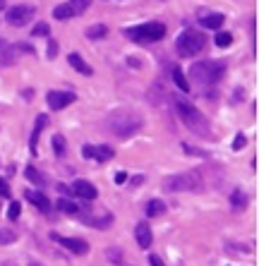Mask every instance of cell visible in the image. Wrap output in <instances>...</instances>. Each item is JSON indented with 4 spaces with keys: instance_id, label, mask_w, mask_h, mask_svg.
<instances>
[{
    "instance_id": "cell-1",
    "label": "cell",
    "mask_w": 259,
    "mask_h": 266,
    "mask_svg": "<svg viewBox=\"0 0 259 266\" xmlns=\"http://www.w3.org/2000/svg\"><path fill=\"white\" fill-rule=\"evenodd\" d=\"M173 103H175V111H178V117L183 120V125H185L187 130H192L194 134H199V137H211V127H209V122H207V117L199 113L187 99L183 96H175L173 99Z\"/></svg>"
},
{
    "instance_id": "cell-2",
    "label": "cell",
    "mask_w": 259,
    "mask_h": 266,
    "mask_svg": "<svg viewBox=\"0 0 259 266\" xmlns=\"http://www.w3.org/2000/svg\"><path fill=\"white\" fill-rule=\"evenodd\" d=\"M108 130H111L115 137H120V139H127V137H132L135 132H139V127H142V117L139 113H132V111H120V113H113L108 115Z\"/></svg>"
},
{
    "instance_id": "cell-3",
    "label": "cell",
    "mask_w": 259,
    "mask_h": 266,
    "mask_svg": "<svg viewBox=\"0 0 259 266\" xmlns=\"http://www.w3.org/2000/svg\"><path fill=\"white\" fill-rule=\"evenodd\" d=\"M163 192H199L202 190V178L197 170H185V173H175V175H168L163 178L161 183Z\"/></svg>"
},
{
    "instance_id": "cell-4",
    "label": "cell",
    "mask_w": 259,
    "mask_h": 266,
    "mask_svg": "<svg viewBox=\"0 0 259 266\" xmlns=\"http://www.w3.org/2000/svg\"><path fill=\"white\" fill-rule=\"evenodd\" d=\"M166 24L161 22H147V24H137L125 29V36H130V41L135 43H156L161 38H166Z\"/></svg>"
},
{
    "instance_id": "cell-5",
    "label": "cell",
    "mask_w": 259,
    "mask_h": 266,
    "mask_svg": "<svg viewBox=\"0 0 259 266\" xmlns=\"http://www.w3.org/2000/svg\"><path fill=\"white\" fill-rule=\"evenodd\" d=\"M204 46H207V36L202 32H192V29L183 32L175 41V50L180 58H194L197 53L204 50Z\"/></svg>"
},
{
    "instance_id": "cell-6",
    "label": "cell",
    "mask_w": 259,
    "mask_h": 266,
    "mask_svg": "<svg viewBox=\"0 0 259 266\" xmlns=\"http://www.w3.org/2000/svg\"><path fill=\"white\" fill-rule=\"evenodd\" d=\"M190 75L194 77L197 82H202V84H216L225 75V65L223 63H211V60H202V63L192 65Z\"/></svg>"
},
{
    "instance_id": "cell-7",
    "label": "cell",
    "mask_w": 259,
    "mask_h": 266,
    "mask_svg": "<svg viewBox=\"0 0 259 266\" xmlns=\"http://www.w3.org/2000/svg\"><path fill=\"white\" fill-rule=\"evenodd\" d=\"M34 15H36L34 7H29V5H15V7H10V10L5 12V19H7V24H12V27H27V24L34 19Z\"/></svg>"
},
{
    "instance_id": "cell-8",
    "label": "cell",
    "mask_w": 259,
    "mask_h": 266,
    "mask_svg": "<svg viewBox=\"0 0 259 266\" xmlns=\"http://www.w3.org/2000/svg\"><path fill=\"white\" fill-rule=\"evenodd\" d=\"M46 101H48V108L51 111H63L68 106H72L77 101V94L72 91H48L46 94Z\"/></svg>"
},
{
    "instance_id": "cell-9",
    "label": "cell",
    "mask_w": 259,
    "mask_h": 266,
    "mask_svg": "<svg viewBox=\"0 0 259 266\" xmlns=\"http://www.w3.org/2000/svg\"><path fill=\"white\" fill-rule=\"evenodd\" d=\"M53 240H55L60 247H65L68 252L77 254V257H84V254L89 252V242L82 240V237H60V235H53Z\"/></svg>"
},
{
    "instance_id": "cell-10",
    "label": "cell",
    "mask_w": 259,
    "mask_h": 266,
    "mask_svg": "<svg viewBox=\"0 0 259 266\" xmlns=\"http://www.w3.org/2000/svg\"><path fill=\"white\" fill-rule=\"evenodd\" d=\"M70 192H72L77 199H84V201H91V199H96V197H99V190H96L89 180H74L72 187H70Z\"/></svg>"
},
{
    "instance_id": "cell-11",
    "label": "cell",
    "mask_w": 259,
    "mask_h": 266,
    "mask_svg": "<svg viewBox=\"0 0 259 266\" xmlns=\"http://www.w3.org/2000/svg\"><path fill=\"white\" fill-rule=\"evenodd\" d=\"M27 199L36 206L38 211H43V214H48L51 211V201H48V197L43 194V192L38 190H27Z\"/></svg>"
},
{
    "instance_id": "cell-12",
    "label": "cell",
    "mask_w": 259,
    "mask_h": 266,
    "mask_svg": "<svg viewBox=\"0 0 259 266\" xmlns=\"http://www.w3.org/2000/svg\"><path fill=\"white\" fill-rule=\"evenodd\" d=\"M223 22H225V15H221V12H207L199 17V24L207 29H221Z\"/></svg>"
},
{
    "instance_id": "cell-13",
    "label": "cell",
    "mask_w": 259,
    "mask_h": 266,
    "mask_svg": "<svg viewBox=\"0 0 259 266\" xmlns=\"http://www.w3.org/2000/svg\"><path fill=\"white\" fill-rule=\"evenodd\" d=\"M68 63H70V67H72V70H77L79 75H84V77L94 75V70H91V67L84 63V58H82L79 53H70V55H68Z\"/></svg>"
},
{
    "instance_id": "cell-14",
    "label": "cell",
    "mask_w": 259,
    "mask_h": 266,
    "mask_svg": "<svg viewBox=\"0 0 259 266\" xmlns=\"http://www.w3.org/2000/svg\"><path fill=\"white\" fill-rule=\"evenodd\" d=\"M84 223L86 226H94L96 230H106L113 223V216L108 211H104L101 216H84Z\"/></svg>"
},
{
    "instance_id": "cell-15",
    "label": "cell",
    "mask_w": 259,
    "mask_h": 266,
    "mask_svg": "<svg viewBox=\"0 0 259 266\" xmlns=\"http://www.w3.org/2000/svg\"><path fill=\"white\" fill-rule=\"evenodd\" d=\"M135 237H137V245H139L142 249H149V247H151V228H149V223H137Z\"/></svg>"
},
{
    "instance_id": "cell-16",
    "label": "cell",
    "mask_w": 259,
    "mask_h": 266,
    "mask_svg": "<svg viewBox=\"0 0 259 266\" xmlns=\"http://www.w3.org/2000/svg\"><path fill=\"white\" fill-rule=\"evenodd\" d=\"M247 204H250V197H247L242 190L230 192V209H233V211H245Z\"/></svg>"
},
{
    "instance_id": "cell-17",
    "label": "cell",
    "mask_w": 259,
    "mask_h": 266,
    "mask_svg": "<svg viewBox=\"0 0 259 266\" xmlns=\"http://www.w3.org/2000/svg\"><path fill=\"white\" fill-rule=\"evenodd\" d=\"M48 125V117L46 115H38L36 122H34V132H32V142H29V149L32 153H36V144H38V137H41V130Z\"/></svg>"
},
{
    "instance_id": "cell-18",
    "label": "cell",
    "mask_w": 259,
    "mask_h": 266,
    "mask_svg": "<svg viewBox=\"0 0 259 266\" xmlns=\"http://www.w3.org/2000/svg\"><path fill=\"white\" fill-rule=\"evenodd\" d=\"M166 214V201L163 199H151L147 204V216L156 218V216H163Z\"/></svg>"
},
{
    "instance_id": "cell-19",
    "label": "cell",
    "mask_w": 259,
    "mask_h": 266,
    "mask_svg": "<svg viewBox=\"0 0 259 266\" xmlns=\"http://www.w3.org/2000/svg\"><path fill=\"white\" fill-rule=\"evenodd\" d=\"M58 211H63V214H68V216H77L82 209H79V204H74V201H70V199H58Z\"/></svg>"
},
{
    "instance_id": "cell-20",
    "label": "cell",
    "mask_w": 259,
    "mask_h": 266,
    "mask_svg": "<svg viewBox=\"0 0 259 266\" xmlns=\"http://www.w3.org/2000/svg\"><path fill=\"white\" fill-rule=\"evenodd\" d=\"M74 12L72 7L68 5V2H63V5H58V7H53V19H60V22H65V19H72Z\"/></svg>"
},
{
    "instance_id": "cell-21",
    "label": "cell",
    "mask_w": 259,
    "mask_h": 266,
    "mask_svg": "<svg viewBox=\"0 0 259 266\" xmlns=\"http://www.w3.org/2000/svg\"><path fill=\"white\" fill-rule=\"evenodd\" d=\"M115 151H113L108 144H101V147H94V158L99 161V163H106V161H111Z\"/></svg>"
},
{
    "instance_id": "cell-22",
    "label": "cell",
    "mask_w": 259,
    "mask_h": 266,
    "mask_svg": "<svg viewBox=\"0 0 259 266\" xmlns=\"http://www.w3.org/2000/svg\"><path fill=\"white\" fill-rule=\"evenodd\" d=\"M84 34H86V38H91V41H99V38H106L108 27H106V24H91Z\"/></svg>"
},
{
    "instance_id": "cell-23",
    "label": "cell",
    "mask_w": 259,
    "mask_h": 266,
    "mask_svg": "<svg viewBox=\"0 0 259 266\" xmlns=\"http://www.w3.org/2000/svg\"><path fill=\"white\" fill-rule=\"evenodd\" d=\"M171 75H173V82L178 84V89H180L183 94H187V91H190V82H187V79H185V72H183V70H180V67L175 65Z\"/></svg>"
},
{
    "instance_id": "cell-24",
    "label": "cell",
    "mask_w": 259,
    "mask_h": 266,
    "mask_svg": "<svg viewBox=\"0 0 259 266\" xmlns=\"http://www.w3.org/2000/svg\"><path fill=\"white\" fill-rule=\"evenodd\" d=\"M24 175H27V180H29V183H34L36 187H43V185H46V178L38 173L34 166H27V168H24Z\"/></svg>"
},
{
    "instance_id": "cell-25",
    "label": "cell",
    "mask_w": 259,
    "mask_h": 266,
    "mask_svg": "<svg viewBox=\"0 0 259 266\" xmlns=\"http://www.w3.org/2000/svg\"><path fill=\"white\" fill-rule=\"evenodd\" d=\"M51 144H53L55 156H60V158H63V156L68 153V142H65V137H63V134H53V142H51Z\"/></svg>"
},
{
    "instance_id": "cell-26",
    "label": "cell",
    "mask_w": 259,
    "mask_h": 266,
    "mask_svg": "<svg viewBox=\"0 0 259 266\" xmlns=\"http://www.w3.org/2000/svg\"><path fill=\"white\" fill-rule=\"evenodd\" d=\"M17 240V233L12 228H0V245H12Z\"/></svg>"
},
{
    "instance_id": "cell-27",
    "label": "cell",
    "mask_w": 259,
    "mask_h": 266,
    "mask_svg": "<svg viewBox=\"0 0 259 266\" xmlns=\"http://www.w3.org/2000/svg\"><path fill=\"white\" fill-rule=\"evenodd\" d=\"M214 43H216L219 48H228V46L233 43V36H230L228 32H219V34L214 36Z\"/></svg>"
},
{
    "instance_id": "cell-28",
    "label": "cell",
    "mask_w": 259,
    "mask_h": 266,
    "mask_svg": "<svg viewBox=\"0 0 259 266\" xmlns=\"http://www.w3.org/2000/svg\"><path fill=\"white\" fill-rule=\"evenodd\" d=\"M68 5L72 7V12H74V15H82V12H84V10H86L89 5H91V0H70Z\"/></svg>"
},
{
    "instance_id": "cell-29",
    "label": "cell",
    "mask_w": 259,
    "mask_h": 266,
    "mask_svg": "<svg viewBox=\"0 0 259 266\" xmlns=\"http://www.w3.org/2000/svg\"><path fill=\"white\" fill-rule=\"evenodd\" d=\"M19 214H22V204H19V201H10L7 218H10V221H17V218H19Z\"/></svg>"
},
{
    "instance_id": "cell-30",
    "label": "cell",
    "mask_w": 259,
    "mask_h": 266,
    "mask_svg": "<svg viewBox=\"0 0 259 266\" xmlns=\"http://www.w3.org/2000/svg\"><path fill=\"white\" fill-rule=\"evenodd\" d=\"M48 34H51V29H48L46 22H38L36 27L32 29V36H48Z\"/></svg>"
},
{
    "instance_id": "cell-31",
    "label": "cell",
    "mask_w": 259,
    "mask_h": 266,
    "mask_svg": "<svg viewBox=\"0 0 259 266\" xmlns=\"http://www.w3.org/2000/svg\"><path fill=\"white\" fill-rule=\"evenodd\" d=\"M106 257H108L111 262L122 264V254H120V249H118V247H108V249H106Z\"/></svg>"
},
{
    "instance_id": "cell-32",
    "label": "cell",
    "mask_w": 259,
    "mask_h": 266,
    "mask_svg": "<svg viewBox=\"0 0 259 266\" xmlns=\"http://www.w3.org/2000/svg\"><path fill=\"white\" fill-rule=\"evenodd\" d=\"M48 58H55L58 55V41L55 38H48V50H46Z\"/></svg>"
},
{
    "instance_id": "cell-33",
    "label": "cell",
    "mask_w": 259,
    "mask_h": 266,
    "mask_svg": "<svg viewBox=\"0 0 259 266\" xmlns=\"http://www.w3.org/2000/svg\"><path fill=\"white\" fill-rule=\"evenodd\" d=\"M245 144H247L245 134H238V137H235V142H233V149H235V151H240V149H242Z\"/></svg>"
},
{
    "instance_id": "cell-34",
    "label": "cell",
    "mask_w": 259,
    "mask_h": 266,
    "mask_svg": "<svg viewBox=\"0 0 259 266\" xmlns=\"http://www.w3.org/2000/svg\"><path fill=\"white\" fill-rule=\"evenodd\" d=\"M10 194H12V190H10V185H7L5 180H0V197H2V199H7Z\"/></svg>"
},
{
    "instance_id": "cell-35",
    "label": "cell",
    "mask_w": 259,
    "mask_h": 266,
    "mask_svg": "<svg viewBox=\"0 0 259 266\" xmlns=\"http://www.w3.org/2000/svg\"><path fill=\"white\" fill-rule=\"evenodd\" d=\"M82 156L91 161V158H94V147H91V144H84V147H82Z\"/></svg>"
},
{
    "instance_id": "cell-36",
    "label": "cell",
    "mask_w": 259,
    "mask_h": 266,
    "mask_svg": "<svg viewBox=\"0 0 259 266\" xmlns=\"http://www.w3.org/2000/svg\"><path fill=\"white\" fill-rule=\"evenodd\" d=\"M125 180H127V173H125V170H120V173H115V183H118V185H122Z\"/></svg>"
},
{
    "instance_id": "cell-37",
    "label": "cell",
    "mask_w": 259,
    "mask_h": 266,
    "mask_svg": "<svg viewBox=\"0 0 259 266\" xmlns=\"http://www.w3.org/2000/svg\"><path fill=\"white\" fill-rule=\"evenodd\" d=\"M149 266H163V262H161L158 257H154V254H151V257H149Z\"/></svg>"
},
{
    "instance_id": "cell-38",
    "label": "cell",
    "mask_w": 259,
    "mask_h": 266,
    "mask_svg": "<svg viewBox=\"0 0 259 266\" xmlns=\"http://www.w3.org/2000/svg\"><path fill=\"white\" fill-rule=\"evenodd\" d=\"M29 266H41V264H36V262H32V264H29Z\"/></svg>"
}]
</instances>
